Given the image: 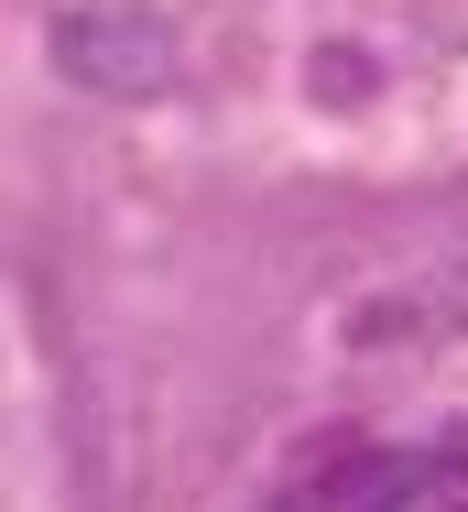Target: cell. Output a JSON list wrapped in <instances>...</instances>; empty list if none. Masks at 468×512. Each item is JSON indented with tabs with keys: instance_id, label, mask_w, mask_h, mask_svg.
<instances>
[{
	"instance_id": "1",
	"label": "cell",
	"mask_w": 468,
	"mask_h": 512,
	"mask_svg": "<svg viewBox=\"0 0 468 512\" xmlns=\"http://www.w3.org/2000/svg\"><path fill=\"white\" fill-rule=\"evenodd\" d=\"M55 55H66V77H88L98 99H142V88L175 66V44H164L153 11H77V22L55 33Z\"/></svg>"
},
{
	"instance_id": "2",
	"label": "cell",
	"mask_w": 468,
	"mask_h": 512,
	"mask_svg": "<svg viewBox=\"0 0 468 512\" xmlns=\"http://www.w3.org/2000/svg\"><path fill=\"white\" fill-rule=\"evenodd\" d=\"M447 458H414V447H338L305 491H283L273 512H403Z\"/></svg>"
}]
</instances>
